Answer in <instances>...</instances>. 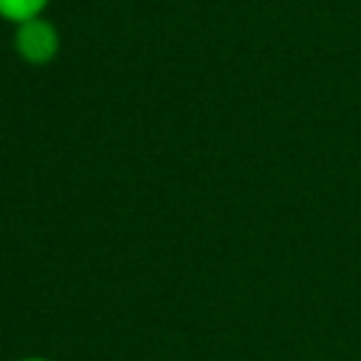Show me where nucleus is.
<instances>
[{
	"label": "nucleus",
	"instance_id": "nucleus-2",
	"mask_svg": "<svg viewBox=\"0 0 361 361\" xmlns=\"http://www.w3.org/2000/svg\"><path fill=\"white\" fill-rule=\"evenodd\" d=\"M51 0H0V20L8 25L25 23L31 17H42Z\"/></svg>",
	"mask_w": 361,
	"mask_h": 361
},
{
	"label": "nucleus",
	"instance_id": "nucleus-1",
	"mask_svg": "<svg viewBox=\"0 0 361 361\" xmlns=\"http://www.w3.org/2000/svg\"><path fill=\"white\" fill-rule=\"evenodd\" d=\"M11 48L20 56V62H25L31 68H42L56 59V54L62 48V37H59L56 23L42 14V17H31V20L14 25Z\"/></svg>",
	"mask_w": 361,
	"mask_h": 361
},
{
	"label": "nucleus",
	"instance_id": "nucleus-3",
	"mask_svg": "<svg viewBox=\"0 0 361 361\" xmlns=\"http://www.w3.org/2000/svg\"><path fill=\"white\" fill-rule=\"evenodd\" d=\"M14 361H54V358H48V355H20Z\"/></svg>",
	"mask_w": 361,
	"mask_h": 361
}]
</instances>
